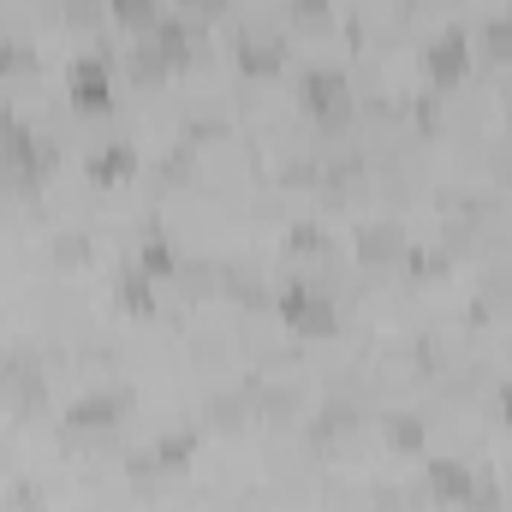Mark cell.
<instances>
[{
  "label": "cell",
  "mask_w": 512,
  "mask_h": 512,
  "mask_svg": "<svg viewBox=\"0 0 512 512\" xmlns=\"http://www.w3.org/2000/svg\"><path fill=\"white\" fill-rule=\"evenodd\" d=\"M60 18L78 24V30H96L108 18V0H60Z\"/></svg>",
  "instance_id": "22"
},
{
  "label": "cell",
  "mask_w": 512,
  "mask_h": 512,
  "mask_svg": "<svg viewBox=\"0 0 512 512\" xmlns=\"http://www.w3.org/2000/svg\"><path fill=\"white\" fill-rule=\"evenodd\" d=\"M477 42H483V54H489V66H512V12H501V18H489Z\"/></svg>",
  "instance_id": "18"
},
{
  "label": "cell",
  "mask_w": 512,
  "mask_h": 512,
  "mask_svg": "<svg viewBox=\"0 0 512 512\" xmlns=\"http://www.w3.org/2000/svg\"><path fill=\"white\" fill-rule=\"evenodd\" d=\"M6 179H12V173H6V161H0V185H6Z\"/></svg>",
  "instance_id": "33"
},
{
  "label": "cell",
  "mask_w": 512,
  "mask_h": 512,
  "mask_svg": "<svg viewBox=\"0 0 512 512\" xmlns=\"http://www.w3.org/2000/svg\"><path fill=\"white\" fill-rule=\"evenodd\" d=\"M143 48L161 54V66H185V60L197 54V30H191L185 18H155L149 36H143Z\"/></svg>",
  "instance_id": "8"
},
{
  "label": "cell",
  "mask_w": 512,
  "mask_h": 512,
  "mask_svg": "<svg viewBox=\"0 0 512 512\" xmlns=\"http://www.w3.org/2000/svg\"><path fill=\"white\" fill-rule=\"evenodd\" d=\"M66 102H72L78 114H108V108H114V66L96 60V54L72 60V72H66Z\"/></svg>",
  "instance_id": "5"
},
{
  "label": "cell",
  "mask_w": 512,
  "mask_h": 512,
  "mask_svg": "<svg viewBox=\"0 0 512 512\" xmlns=\"http://www.w3.org/2000/svg\"><path fill=\"white\" fill-rule=\"evenodd\" d=\"M120 310L131 316H155V280L143 268H120Z\"/></svg>",
  "instance_id": "17"
},
{
  "label": "cell",
  "mask_w": 512,
  "mask_h": 512,
  "mask_svg": "<svg viewBox=\"0 0 512 512\" xmlns=\"http://www.w3.org/2000/svg\"><path fill=\"white\" fill-rule=\"evenodd\" d=\"M286 251H292V256H328V239H322V227H310V221H304V227H292V233H286Z\"/></svg>",
  "instance_id": "23"
},
{
  "label": "cell",
  "mask_w": 512,
  "mask_h": 512,
  "mask_svg": "<svg viewBox=\"0 0 512 512\" xmlns=\"http://www.w3.org/2000/svg\"><path fill=\"white\" fill-rule=\"evenodd\" d=\"M54 262H60V268H84V262H90V239H84V233H60V239H54Z\"/></svg>",
  "instance_id": "24"
},
{
  "label": "cell",
  "mask_w": 512,
  "mask_h": 512,
  "mask_svg": "<svg viewBox=\"0 0 512 512\" xmlns=\"http://www.w3.org/2000/svg\"><path fill=\"white\" fill-rule=\"evenodd\" d=\"M131 78H137V84H161V78H167V66H161V54H149V48H137V54H131Z\"/></svg>",
  "instance_id": "25"
},
{
  "label": "cell",
  "mask_w": 512,
  "mask_h": 512,
  "mask_svg": "<svg viewBox=\"0 0 512 512\" xmlns=\"http://www.w3.org/2000/svg\"><path fill=\"white\" fill-rule=\"evenodd\" d=\"M501 423H507V429H512V382L501 387Z\"/></svg>",
  "instance_id": "32"
},
{
  "label": "cell",
  "mask_w": 512,
  "mask_h": 512,
  "mask_svg": "<svg viewBox=\"0 0 512 512\" xmlns=\"http://www.w3.org/2000/svg\"><path fill=\"white\" fill-rule=\"evenodd\" d=\"M131 417V387H90L66 405V435H114Z\"/></svg>",
  "instance_id": "4"
},
{
  "label": "cell",
  "mask_w": 512,
  "mask_h": 512,
  "mask_svg": "<svg viewBox=\"0 0 512 512\" xmlns=\"http://www.w3.org/2000/svg\"><path fill=\"white\" fill-rule=\"evenodd\" d=\"M298 102H304V114L322 120V131H346L352 126V78H346L340 66H316V72H304Z\"/></svg>",
  "instance_id": "3"
},
{
  "label": "cell",
  "mask_w": 512,
  "mask_h": 512,
  "mask_svg": "<svg viewBox=\"0 0 512 512\" xmlns=\"http://www.w3.org/2000/svg\"><path fill=\"white\" fill-rule=\"evenodd\" d=\"M471 489H477V471H471L465 459H435V465H429V501H435V507H465Z\"/></svg>",
  "instance_id": "9"
},
{
  "label": "cell",
  "mask_w": 512,
  "mask_h": 512,
  "mask_svg": "<svg viewBox=\"0 0 512 512\" xmlns=\"http://www.w3.org/2000/svg\"><path fill=\"white\" fill-rule=\"evenodd\" d=\"M131 173H137V149H131V143H102V149H90V179H96V185H126Z\"/></svg>",
  "instance_id": "13"
},
{
  "label": "cell",
  "mask_w": 512,
  "mask_h": 512,
  "mask_svg": "<svg viewBox=\"0 0 512 512\" xmlns=\"http://www.w3.org/2000/svg\"><path fill=\"white\" fill-rule=\"evenodd\" d=\"M465 72H471V48H465V36H459V30H441V36L423 48V78H429L435 90H453Z\"/></svg>",
  "instance_id": "6"
},
{
  "label": "cell",
  "mask_w": 512,
  "mask_h": 512,
  "mask_svg": "<svg viewBox=\"0 0 512 512\" xmlns=\"http://www.w3.org/2000/svg\"><path fill=\"white\" fill-rule=\"evenodd\" d=\"M358 423H364V411L358 405H346V399H328L316 417H310V447H334V441H346V435H358Z\"/></svg>",
  "instance_id": "11"
},
{
  "label": "cell",
  "mask_w": 512,
  "mask_h": 512,
  "mask_svg": "<svg viewBox=\"0 0 512 512\" xmlns=\"http://www.w3.org/2000/svg\"><path fill=\"white\" fill-rule=\"evenodd\" d=\"M0 512H12V507H6V501H0Z\"/></svg>",
  "instance_id": "34"
},
{
  "label": "cell",
  "mask_w": 512,
  "mask_h": 512,
  "mask_svg": "<svg viewBox=\"0 0 512 512\" xmlns=\"http://www.w3.org/2000/svg\"><path fill=\"white\" fill-rule=\"evenodd\" d=\"M108 12H114L120 24H131V30H149V24L161 18V0H108Z\"/></svg>",
  "instance_id": "20"
},
{
  "label": "cell",
  "mask_w": 512,
  "mask_h": 512,
  "mask_svg": "<svg viewBox=\"0 0 512 512\" xmlns=\"http://www.w3.org/2000/svg\"><path fill=\"white\" fill-rule=\"evenodd\" d=\"M280 322L298 334V340H340V304L328 298V292H316V286H292V292H280Z\"/></svg>",
  "instance_id": "2"
},
{
  "label": "cell",
  "mask_w": 512,
  "mask_h": 512,
  "mask_svg": "<svg viewBox=\"0 0 512 512\" xmlns=\"http://www.w3.org/2000/svg\"><path fill=\"white\" fill-rule=\"evenodd\" d=\"M42 399H48V370H42V358H36L30 346H12V352L0 358V405H6L12 417H36Z\"/></svg>",
  "instance_id": "1"
},
{
  "label": "cell",
  "mask_w": 512,
  "mask_h": 512,
  "mask_svg": "<svg viewBox=\"0 0 512 512\" xmlns=\"http://www.w3.org/2000/svg\"><path fill=\"white\" fill-rule=\"evenodd\" d=\"M0 72L6 78H30L36 72V48L30 42H0Z\"/></svg>",
  "instance_id": "21"
},
{
  "label": "cell",
  "mask_w": 512,
  "mask_h": 512,
  "mask_svg": "<svg viewBox=\"0 0 512 512\" xmlns=\"http://www.w3.org/2000/svg\"><path fill=\"white\" fill-rule=\"evenodd\" d=\"M126 477H131V489H137L143 501H155V495H161V483H167L173 471H161V459L143 447V453H126Z\"/></svg>",
  "instance_id": "15"
},
{
  "label": "cell",
  "mask_w": 512,
  "mask_h": 512,
  "mask_svg": "<svg viewBox=\"0 0 512 512\" xmlns=\"http://www.w3.org/2000/svg\"><path fill=\"white\" fill-rule=\"evenodd\" d=\"M191 12H203V18H215V12H227V0H185Z\"/></svg>",
  "instance_id": "31"
},
{
  "label": "cell",
  "mask_w": 512,
  "mask_h": 512,
  "mask_svg": "<svg viewBox=\"0 0 512 512\" xmlns=\"http://www.w3.org/2000/svg\"><path fill=\"white\" fill-rule=\"evenodd\" d=\"M286 66V42L274 30H245L239 36V72L245 78H274Z\"/></svg>",
  "instance_id": "10"
},
{
  "label": "cell",
  "mask_w": 512,
  "mask_h": 512,
  "mask_svg": "<svg viewBox=\"0 0 512 512\" xmlns=\"http://www.w3.org/2000/svg\"><path fill=\"white\" fill-rule=\"evenodd\" d=\"M405 268H411L417 280H435V274H447V256L441 251H405Z\"/></svg>",
  "instance_id": "26"
},
{
  "label": "cell",
  "mask_w": 512,
  "mask_h": 512,
  "mask_svg": "<svg viewBox=\"0 0 512 512\" xmlns=\"http://www.w3.org/2000/svg\"><path fill=\"white\" fill-rule=\"evenodd\" d=\"M149 453L161 459V471H185V465L197 459V435H191V429H173V435H155V441H149Z\"/></svg>",
  "instance_id": "16"
},
{
  "label": "cell",
  "mask_w": 512,
  "mask_h": 512,
  "mask_svg": "<svg viewBox=\"0 0 512 512\" xmlns=\"http://www.w3.org/2000/svg\"><path fill=\"white\" fill-rule=\"evenodd\" d=\"M382 512H417V501H393V489H382V501H376Z\"/></svg>",
  "instance_id": "30"
},
{
  "label": "cell",
  "mask_w": 512,
  "mask_h": 512,
  "mask_svg": "<svg viewBox=\"0 0 512 512\" xmlns=\"http://www.w3.org/2000/svg\"><path fill=\"white\" fill-rule=\"evenodd\" d=\"M191 173H197V167H191V149H173V155H167V167H161V179H167V185H191Z\"/></svg>",
  "instance_id": "27"
},
{
  "label": "cell",
  "mask_w": 512,
  "mask_h": 512,
  "mask_svg": "<svg viewBox=\"0 0 512 512\" xmlns=\"http://www.w3.org/2000/svg\"><path fill=\"white\" fill-rule=\"evenodd\" d=\"M405 227L399 221H364L358 233H352V256L364 262V268H387V262H405Z\"/></svg>",
  "instance_id": "7"
},
{
  "label": "cell",
  "mask_w": 512,
  "mask_h": 512,
  "mask_svg": "<svg viewBox=\"0 0 512 512\" xmlns=\"http://www.w3.org/2000/svg\"><path fill=\"white\" fill-rule=\"evenodd\" d=\"M382 435H387V453H399V459H417L423 441H429L423 417H411V411H393V417L382 423Z\"/></svg>",
  "instance_id": "14"
},
{
  "label": "cell",
  "mask_w": 512,
  "mask_h": 512,
  "mask_svg": "<svg viewBox=\"0 0 512 512\" xmlns=\"http://www.w3.org/2000/svg\"><path fill=\"white\" fill-rule=\"evenodd\" d=\"M286 6H292V18H298V24H310V30H322V24H328V0H286Z\"/></svg>",
  "instance_id": "28"
},
{
  "label": "cell",
  "mask_w": 512,
  "mask_h": 512,
  "mask_svg": "<svg viewBox=\"0 0 512 512\" xmlns=\"http://www.w3.org/2000/svg\"><path fill=\"white\" fill-rule=\"evenodd\" d=\"M131 268H143L149 280H167L173 268H179V256H173V245L167 239H143V251H137V262Z\"/></svg>",
  "instance_id": "19"
},
{
  "label": "cell",
  "mask_w": 512,
  "mask_h": 512,
  "mask_svg": "<svg viewBox=\"0 0 512 512\" xmlns=\"http://www.w3.org/2000/svg\"><path fill=\"white\" fill-rule=\"evenodd\" d=\"M6 507H12V512H48V507H42V495H36L30 483H12V495H6Z\"/></svg>",
  "instance_id": "29"
},
{
  "label": "cell",
  "mask_w": 512,
  "mask_h": 512,
  "mask_svg": "<svg viewBox=\"0 0 512 512\" xmlns=\"http://www.w3.org/2000/svg\"><path fill=\"white\" fill-rule=\"evenodd\" d=\"M203 417H209V429H215V435H245V429H251V417H256V399H245V393H209Z\"/></svg>",
  "instance_id": "12"
}]
</instances>
